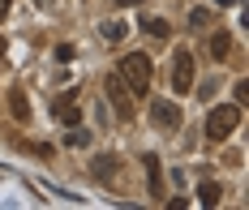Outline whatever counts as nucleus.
<instances>
[{"instance_id":"nucleus-1","label":"nucleus","mask_w":249,"mask_h":210,"mask_svg":"<svg viewBox=\"0 0 249 210\" xmlns=\"http://www.w3.org/2000/svg\"><path fill=\"white\" fill-rule=\"evenodd\" d=\"M116 73H121V81L129 86V95L133 99H146L150 95V56L146 52H129V56H121V65H116Z\"/></svg>"},{"instance_id":"nucleus-2","label":"nucleus","mask_w":249,"mask_h":210,"mask_svg":"<svg viewBox=\"0 0 249 210\" xmlns=\"http://www.w3.org/2000/svg\"><path fill=\"white\" fill-rule=\"evenodd\" d=\"M236 125H241V107L236 103H219V107H211V116H206V137H211V142H224V137L236 133Z\"/></svg>"},{"instance_id":"nucleus-3","label":"nucleus","mask_w":249,"mask_h":210,"mask_svg":"<svg viewBox=\"0 0 249 210\" xmlns=\"http://www.w3.org/2000/svg\"><path fill=\"white\" fill-rule=\"evenodd\" d=\"M107 103L116 107V116H121V120H133V95H129V86L121 81V73H112V78H107Z\"/></svg>"},{"instance_id":"nucleus-4","label":"nucleus","mask_w":249,"mask_h":210,"mask_svg":"<svg viewBox=\"0 0 249 210\" xmlns=\"http://www.w3.org/2000/svg\"><path fill=\"white\" fill-rule=\"evenodd\" d=\"M150 125L163 133H172L176 125H180V107L168 103V99H150Z\"/></svg>"},{"instance_id":"nucleus-5","label":"nucleus","mask_w":249,"mask_h":210,"mask_svg":"<svg viewBox=\"0 0 249 210\" xmlns=\"http://www.w3.org/2000/svg\"><path fill=\"white\" fill-rule=\"evenodd\" d=\"M172 90H194V52H176V60H172Z\"/></svg>"},{"instance_id":"nucleus-6","label":"nucleus","mask_w":249,"mask_h":210,"mask_svg":"<svg viewBox=\"0 0 249 210\" xmlns=\"http://www.w3.org/2000/svg\"><path fill=\"white\" fill-rule=\"evenodd\" d=\"M52 112H56V120H60V125H82V112H77V90H65V95L52 103Z\"/></svg>"},{"instance_id":"nucleus-7","label":"nucleus","mask_w":249,"mask_h":210,"mask_svg":"<svg viewBox=\"0 0 249 210\" xmlns=\"http://www.w3.org/2000/svg\"><path fill=\"white\" fill-rule=\"evenodd\" d=\"M211 56H215V60H228V56H232V34H228V30H215V34H211Z\"/></svg>"},{"instance_id":"nucleus-8","label":"nucleus","mask_w":249,"mask_h":210,"mask_svg":"<svg viewBox=\"0 0 249 210\" xmlns=\"http://www.w3.org/2000/svg\"><path fill=\"white\" fill-rule=\"evenodd\" d=\"M142 163H146V176H150V193H155V197H163V184H159V180H163V172H159V159L146 155Z\"/></svg>"},{"instance_id":"nucleus-9","label":"nucleus","mask_w":249,"mask_h":210,"mask_svg":"<svg viewBox=\"0 0 249 210\" xmlns=\"http://www.w3.org/2000/svg\"><path fill=\"white\" fill-rule=\"evenodd\" d=\"M9 112H13L18 120H30V99H26L22 90H9Z\"/></svg>"},{"instance_id":"nucleus-10","label":"nucleus","mask_w":249,"mask_h":210,"mask_svg":"<svg viewBox=\"0 0 249 210\" xmlns=\"http://www.w3.org/2000/svg\"><path fill=\"white\" fill-rule=\"evenodd\" d=\"M219 197H224V189L215 180H202V189H198V202L202 206H219Z\"/></svg>"},{"instance_id":"nucleus-11","label":"nucleus","mask_w":249,"mask_h":210,"mask_svg":"<svg viewBox=\"0 0 249 210\" xmlns=\"http://www.w3.org/2000/svg\"><path fill=\"white\" fill-rule=\"evenodd\" d=\"M142 30L155 34V39H168V34H172V26H168L163 17H142Z\"/></svg>"},{"instance_id":"nucleus-12","label":"nucleus","mask_w":249,"mask_h":210,"mask_svg":"<svg viewBox=\"0 0 249 210\" xmlns=\"http://www.w3.org/2000/svg\"><path fill=\"white\" fill-rule=\"evenodd\" d=\"M112 172H116V159H112V155L95 159V176H99V180H112Z\"/></svg>"},{"instance_id":"nucleus-13","label":"nucleus","mask_w":249,"mask_h":210,"mask_svg":"<svg viewBox=\"0 0 249 210\" xmlns=\"http://www.w3.org/2000/svg\"><path fill=\"white\" fill-rule=\"evenodd\" d=\"M103 39H112V43H121V39H124V22H103Z\"/></svg>"},{"instance_id":"nucleus-14","label":"nucleus","mask_w":249,"mask_h":210,"mask_svg":"<svg viewBox=\"0 0 249 210\" xmlns=\"http://www.w3.org/2000/svg\"><path fill=\"white\" fill-rule=\"evenodd\" d=\"M189 26L206 30V26H211V9H194V13H189Z\"/></svg>"},{"instance_id":"nucleus-15","label":"nucleus","mask_w":249,"mask_h":210,"mask_svg":"<svg viewBox=\"0 0 249 210\" xmlns=\"http://www.w3.org/2000/svg\"><path fill=\"white\" fill-rule=\"evenodd\" d=\"M65 142H69V146H86V142H90V133H86V129H73V125H69V137H65Z\"/></svg>"},{"instance_id":"nucleus-16","label":"nucleus","mask_w":249,"mask_h":210,"mask_svg":"<svg viewBox=\"0 0 249 210\" xmlns=\"http://www.w3.org/2000/svg\"><path fill=\"white\" fill-rule=\"evenodd\" d=\"M73 43H60V48H56V60H60V65H69V60H73Z\"/></svg>"},{"instance_id":"nucleus-17","label":"nucleus","mask_w":249,"mask_h":210,"mask_svg":"<svg viewBox=\"0 0 249 210\" xmlns=\"http://www.w3.org/2000/svg\"><path fill=\"white\" fill-rule=\"evenodd\" d=\"M236 103H249V81H236Z\"/></svg>"},{"instance_id":"nucleus-18","label":"nucleus","mask_w":249,"mask_h":210,"mask_svg":"<svg viewBox=\"0 0 249 210\" xmlns=\"http://www.w3.org/2000/svg\"><path fill=\"white\" fill-rule=\"evenodd\" d=\"M9 4H13V0H0V22L9 17Z\"/></svg>"},{"instance_id":"nucleus-19","label":"nucleus","mask_w":249,"mask_h":210,"mask_svg":"<svg viewBox=\"0 0 249 210\" xmlns=\"http://www.w3.org/2000/svg\"><path fill=\"white\" fill-rule=\"evenodd\" d=\"M215 4H224V9H228V4H236V0H215Z\"/></svg>"},{"instance_id":"nucleus-20","label":"nucleus","mask_w":249,"mask_h":210,"mask_svg":"<svg viewBox=\"0 0 249 210\" xmlns=\"http://www.w3.org/2000/svg\"><path fill=\"white\" fill-rule=\"evenodd\" d=\"M0 56H4V34H0Z\"/></svg>"},{"instance_id":"nucleus-21","label":"nucleus","mask_w":249,"mask_h":210,"mask_svg":"<svg viewBox=\"0 0 249 210\" xmlns=\"http://www.w3.org/2000/svg\"><path fill=\"white\" fill-rule=\"evenodd\" d=\"M35 4H39V9H43V4H48V0H35Z\"/></svg>"}]
</instances>
